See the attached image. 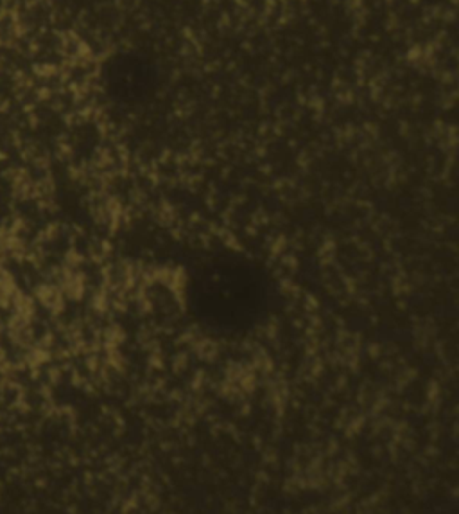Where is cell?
Instances as JSON below:
<instances>
[{"label":"cell","instance_id":"6da1fadb","mask_svg":"<svg viewBox=\"0 0 459 514\" xmlns=\"http://www.w3.org/2000/svg\"><path fill=\"white\" fill-rule=\"evenodd\" d=\"M190 302L208 324L244 327L267 308L269 284L258 266L244 257H215L194 273Z\"/></svg>","mask_w":459,"mask_h":514}]
</instances>
